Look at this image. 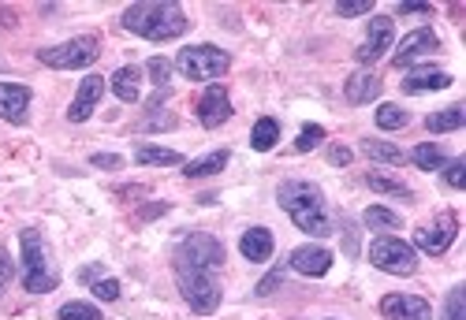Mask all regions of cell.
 Wrapping results in <instances>:
<instances>
[{
	"label": "cell",
	"mask_w": 466,
	"mask_h": 320,
	"mask_svg": "<svg viewBox=\"0 0 466 320\" xmlns=\"http://www.w3.org/2000/svg\"><path fill=\"white\" fill-rule=\"evenodd\" d=\"M56 316L60 320H101V309L90 302H67V305H60Z\"/></svg>",
	"instance_id": "29"
},
{
	"label": "cell",
	"mask_w": 466,
	"mask_h": 320,
	"mask_svg": "<svg viewBox=\"0 0 466 320\" xmlns=\"http://www.w3.org/2000/svg\"><path fill=\"white\" fill-rule=\"evenodd\" d=\"M466 124V108L462 105H448L441 112H433L430 119H425V127H430L433 135H448V131H459Z\"/></svg>",
	"instance_id": "20"
},
{
	"label": "cell",
	"mask_w": 466,
	"mask_h": 320,
	"mask_svg": "<svg viewBox=\"0 0 466 320\" xmlns=\"http://www.w3.org/2000/svg\"><path fill=\"white\" fill-rule=\"evenodd\" d=\"M273 231L268 227H250V231H243V238H239V254L247 257V261H254V265H261V261H268L273 257Z\"/></svg>",
	"instance_id": "17"
},
{
	"label": "cell",
	"mask_w": 466,
	"mask_h": 320,
	"mask_svg": "<svg viewBox=\"0 0 466 320\" xmlns=\"http://www.w3.org/2000/svg\"><path fill=\"white\" fill-rule=\"evenodd\" d=\"M108 86H112V94L120 97L124 105H135L142 97V71L138 67H120L108 78Z\"/></svg>",
	"instance_id": "19"
},
{
	"label": "cell",
	"mask_w": 466,
	"mask_h": 320,
	"mask_svg": "<svg viewBox=\"0 0 466 320\" xmlns=\"http://www.w3.org/2000/svg\"><path fill=\"white\" fill-rule=\"evenodd\" d=\"M101 56V42L94 34H83V37H71L64 45H53V49H42L37 60L46 67H56V71H75V67H90L94 60Z\"/></svg>",
	"instance_id": "6"
},
{
	"label": "cell",
	"mask_w": 466,
	"mask_h": 320,
	"mask_svg": "<svg viewBox=\"0 0 466 320\" xmlns=\"http://www.w3.org/2000/svg\"><path fill=\"white\" fill-rule=\"evenodd\" d=\"M430 12H433L430 5H407V0L400 5V15H430Z\"/></svg>",
	"instance_id": "40"
},
{
	"label": "cell",
	"mask_w": 466,
	"mask_h": 320,
	"mask_svg": "<svg viewBox=\"0 0 466 320\" xmlns=\"http://www.w3.org/2000/svg\"><path fill=\"white\" fill-rule=\"evenodd\" d=\"M224 265V246L213 235L194 231L172 254V268H176V284L179 295L187 298V305L194 313L209 316L220 305V284H217V268Z\"/></svg>",
	"instance_id": "1"
},
{
	"label": "cell",
	"mask_w": 466,
	"mask_h": 320,
	"mask_svg": "<svg viewBox=\"0 0 466 320\" xmlns=\"http://www.w3.org/2000/svg\"><path fill=\"white\" fill-rule=\"evenodd\" d=\"M26 108H30V90L19 83H0V115L8 124H26Z\"/></svg>",
	"instance_id": "14"
},
{
	"label": "cell",
	"mask_w": 466,
	"mask_h": 320,
	"mask_svg": "<svg viewBox=\"0 0 466 320\" xmlns=\"http://www.w3.org/2000/svg\"><path fill=\"white\" fill-rule=\"evenodd\" d=\"M90 165L94 168H108V172H120L124 168V156H116V153H94Z\"/></svg>",
	"instance_id": "37"
},
{
	"label": "cell",
	"mask_w": 466,
	"mask_h": 320,
	"mask_svg": "<svg viewBox=\"0 0 466 320\" xmlns=\"http://www.w3.org/2000/svg\"><path fill=\"white\" fill-rule=\"evenodd\" d=\"M105 83H108V78H101V75H86V78H83L79 94H75V101H71V108H67L71 124H86V119L94 115V108H97L101 97H105Z\"/></svg>",
	"instance_id": "11"
},
{
	"label": "cell",
	"mask_w": 466,
	"mask_h": 320,
	"mask_svg": "<svg viewBox=\"0 0 466 320\" xmlns=\"http://www.w3.org/2000/svg\"><path fill=\"white\" fill-rule=\"evenodd\" d=\"M343 97H347V105H370V101H377L380 97V78L370 75V71L351 75V78H347V86H343Z\"/></svg>",
	"instance_id": "18"
},
{
	"label": "cell",
	"mask_w": 466,
	"mask_h": 320,
	"mask_svg": "<svg viewBox=\"0 0 466 320\" xmlns=\"http://www.w3.org/2000/svg\"><path fill=\"white\" fill-rule=\"evenodd\" d=\"M392 34H396V23L388 19V15H373L370 19V34H366V42L359 45V64H373L388 53V45H392Z\"/></svg>",
	"instance_id": "12"
},
{
	"label": "cell",
	"mask_w": 466,
	"mask_h": 320,
	"mask_svg": "<svg viewBox=\"0 0 466 320\" xmlns=\"http://www.w3.org/2000/svg\"><path fill=\"white\" fill-rule=\"evenodd\" d=\"M146 71H149V78L157 83V90H168V75H172V64L165 60V56H153L149 64H146Z\"/></svg>",
	"instance_id": "32"
},
{
	"label": "cell",
	"mask_w": 466,
	"mask_h": 320,
	"mask_svg": "<svg viewBox=\"0 0 466 320\" xmlns=\"http://www.w3.org/2000/svg\"><path fill=\"white\" fill-rule=\"evenodd\" d=\"M318 142H325V127H321V124H306V127L299 131V138H295V149H299V153H309Z\"/></svg>",
	"instance_id": "31"
},
{
	"label": "cell",
	"mask_w": 466,
	"mask_h": 320,
	"mask_svg": "<svg viewBox=\"0 0 466 320\" xmlns=\"http://www.w3.org/2000/svg\"><path fill=\"white\" fill-rule=\"evenodd\" d=\"M410 160H414L421 172H441L448 165V153L441 145H433V142H421V145L410 149Z\"/></svg>",
	"instance_id": "22"
},
{
	"label": "cell",
	"mask_w": 466,
	"mask_h": 320,
	"mask_svg": "<svg viewBox=\"0 0 466 320\" xmlns=\"http://www.w3.org/2000/svg\"><path fill=\"white\" fill-rule=\"evenodd\" d=\"M336 12H339L343 19H355V15H370V12H373V0H339V5H336Z\"/></svg>",
	"instance_id": "34"
},
{
	"label": "cell",
	"mask_w": 466,
	"mask_h": 320,
	"mask_svg": "<svg viewBox=\"0 0 466 320\" xmlns=\"http://www.w3.org/2000/svg\"><path fill=\"white\" fill-rule=\"evenodd\" d=\"M329 160H332V165H351V149L332 145V149H329Z\"/></svg>",
	"instance_id": "39"
},
{
	"label": "cell",
	"mask_w": 466,
	"mask_h": 320,
	"mask_svg": "<svg viewBox=\"0 0 466 320\" xmlns=\"http://www.w3.org/2000/svg\"><path fill=\"white\" fill-rule=\"evenodd\" d=\"M370 261H373L380 272H388V275H414V268H418L414 246L403 243V238H396V235L373 238V243H370Z\"/></svg>",
	"instance_id": "7"
},
{
	"label": "cell",
	"mask_w": 466,
	"mask_h": 320,
	"mask_svg": "<svg viewBox=\"0 0 466 320\" xmlns=\"http://www.w3.org/2000/svg\"><path fill=\"white\" fill-rule=\"evenodd\" d=\"M101 272H105L101 265H90V268H83V272H79V279H83V284H90V279H97Z\"/></svg>",
	"instance_id": "41"
},
{
	"label": "cell",
	"mask_w": 466,
	"mask_h": 320,
	"mask_svg": "<svg viewBox=\"0 0 466 320\" xmlns=\"http://www.w3.org/2000/svg\"><path fill=\"white\" fill-rule=\"evenodd\" d=\"M280 209L295 220L299 231L314 235V238H325L332 235V216H329V205H325V194L314 186V183H302V179H291L280 186Z\"/></svg>",
	"instance_id": "2"
},
{
	"label": "cell",
	"mask_w": 466,
	"mask_h": 320,
	"mask_svg": "<svg viewBox=\"0 0 466 320\" xmlns=\"http://www.w3.org/2000/svg\"><path fill=\"white\" fill-rule=\"evenodd\" d=\"M366 227H373V231H400L403 227V220H400V213H392V209H384V205H373V209H366Z\"/></svg>",
	"instance_id": "26"
},
{
	"label": "cell",
	"mask_w": 466,
	"mask_h": 320,
	"mask_svg": "<svg viewBox=\"0 0 466 320\" xmlns=\"http://www.w3.org/2000/svg\"><path fill=\"white\" fill-rule=\"evenodd\" d=\"M228 168V149H217L209 156H198V160H190V165L183 168L187 179H206V175H217Z\"/></svg>",
	"instance_id": "21"
},
{
	"label": "cell",
	"mask_w": 466,
	"mask_h": 320,
	"mask_svg": "<svg viewBox=\"0 0 466 320\" xmlns=\"http://www.w3.org/2000/svg\"><path fill=\"white\" fill-rule=\"evenodd\" d=\"M430 53H441V37L430 30V26H421V30H410L403 42H400V53L392 56L396 67H410L418 60H425Z\"/></svg>",
	"instance_id": "10"
},
{
	"label": "cell",
	"mask_w": 466,
	"mask_h": 320,
	"mask_svg": "<svg viewBox=\"0 0 466 320\" xmlns=\"http://www.w3.org/2000/svg\"><path fill=\"white\" fill-rule=\"evenodd\" d=\"M228 115H231V97H228V86L220 83H209L206 94L198 97V124L206 131H217L220 124H228Z\"/></svg>",
	"instance_id": "9"
},
{
	"label": "cell",
	"mask_w": 466,
	"mask_h": 320,
	"mask_svg": "<svg viewBox=\"0 0 466 320\" xmlns=\"http://www.w3.org/2000/svg\"><path fill=\"white\" fill-rule=\"evenodd\" d=\"M441 172H444V183H448L451 190H462V186H466V160H448Z\"/></svg>",
	"instance_id": "33"
},
{
	"label": "cell",
	"mask_w": 466,
	"mask_h": 320,
	"mask_svg": "<svg viewBox=\"0 0 466 320\" xmlns=\"http://www.w3.org/2000/svg\"><path fill=\"white\" fill-rule=\"evenodd\" d=\"M12 279H15V261L8 257V250H0V295L8 291Z\"/></svg>",
	"instance_id": "36"
},
{
	"label": "cell",
	"mask_w": 466,
	"mask_h": 320,
	"mask_svg": "<svg viewBox=\"0 0 466 320\" xmlns=\"http://www.w3.org/2000/svg\"><path fill=\"white\" fill-rule=\"evenodd\" d=\"M366 186L377 190V194H388V197H410V186H407V183L388 179V175H380V172H370V175H366Z\"/></svg>",
	"instance_id": "27"
},
{
	"label": "cell",
	"mask_w": 466,
	"mask_h": 320,
	"mask_svg": "<svg viewBox=\"0 0 466 320\" xmlns=\"http://www.w3.org/2000/svg\"><path fill=\"white\" fill-rule=\"evenodd\" d=\"M380 313L388 320H433V305L418 295H384Z\"/></svg>",
	"instance_id": "13"
},
{
	"label": "cell",
	"mask_w": 466,
	"mask_h": 320,
	"mask_svg": "<svg viewBox=\"0 0 466 320\" xmlns=\"http://www.w3.org/2000/svg\"><path fill=\"white\" fill-rule=\"evenodd\" d=\"M455 235H459V220H455L451 213H441L433 224H425V227L414 235V243H418V250H425L430 257H441V254H448V246L455 243Z\"/></svg>",
	"instance_id": "8"
},
{
	"label": "cell",
	"mask_w": 466,
	"mask_h": 320,
	"mask_svg": "<svg viewBox=\"0 0 466 320\" xmlns=\"http://www.w3.org/2000/svg\"><path fill=\"white\" fill-rule=\"evenodd\" d=\"M448 86H451V75L437 67H418V71H407L403 78V94H437Z\"/></svg>",
	"instance_id": "15"
},
{
	"label": "cell",
	"mask_w": 466,
	"mask_h": 320,
	"mask_svg": "<svg viewBox=\"0 0 466 320\" xmlns=\"http://www.w3.org/2000/svg\"><path fill=\"white\" fill-rule=\"evenodd\" d=\"M228 53L217 49V45H190L176 56V67L179 75H187L190 83H213V78H220L228 71Z\"/></svg>",
	"instance_id": "5"
},
{
	"label": "cell",
	"mask_w": 466,
	"mask_h": 320,
	"mask_svg": "<svg viewBox=\"0 0 466 320\" xmlns=\"http://www.w3.org/2000/svg\"><path fill=\"white\" fill-rule=\"evenodd\" d=\"M441 320H466V291H462V287H451V291H448Z\"/></svg>",
	"instance_id": "30"
},
{
	"label": "cell",
	"mask_w": 466,
	"mask_h": 320,
	"mask_svg": "<svg viewBox=\"0 0 466 320\" xmlns=\"http://www.w3.org/2000/svg\"><path fill=\"white\" fill-rule=\"evenodd\" d=\"M124 26L146 42H172V37L187 34V15L172 0H146V5H131L124 12Z\"/></svg>",
	"instance_id": "3"
},
{
	"label": "cell",
	"mask_w": 466,
	"mask_h": 320,
	"mask_svg": "<svg viewBox=\"0 0 466 320\" xmlns=\"http://www.w3.org/2000/svg\"><path fill=\"white\" fill-rule=\"evenodd\" d=\"M362 153H366L370 160H380V165H403V160H407V153H403V149L388 145V142H377V138L362 142Z\"/></svg>",
	"instance_id": "25"
},
{
	"label": "cell",
	"mask_w": 466,
	"mask_h": 320,
	"mask_svg": "<svg viewBox=\"0 0 466 320\" xmlns=\"http://www.w3.org/2000/svg\"><path fill=\"white\" fill-rule=\"evenodd\" d=\"M138 165H157V168H172V165H183V156L176 149H161V145H138L135 153Z\"/></svg>",
	"instance_id": "24"
},
{
	"label": "cell",
	"mask_w": 466,
	"mask_h": 320,
	"mask_svg": "<svg viewBox=\"0 0 466 320\" xmlns=\"http://www.w3.org/2000/svg\"><path fill=\"white\" fill-rule=\"evenodd\" d=\"M19 250H23V287L30 295H49L56 287V272L49 265V246L42 231H19Z\"/></svg>",
	"instance_id": "4"
},
{
	"label": "cell",
	"mask_w": 466,
	"mask_h": 320,
	"mask_svg": "<svg viewBox=\"0 0 466 320\" xmlns=\"http://www.w3.org/2000/svg\"><path fill=\"white\" fill-rule=\"evenodd\" d=\"M94 298L97 302H116V298H120V279H97V284H94Z\"/></svg>",
	"instance_id": "35"
},
{
	"label": "cell",
	"mask_w": 466,
	"mask_h": 320,
	"mask_svg": "<svg viewBox=\"0 0 466 320\" xmlns=\"http://www.w3.org/2000/svg\"><path fill=\"white\" fill-rule=\"evenodd\" d=\"M373 115H377V127H380V131H400V127L410 124V115H407L400 105H380Z\"/></svg>",
	"instance_id": "28"
},
{
	"label": "cell",
	"mask_w": 466,
	"mask_h": 320,
	"mask_svg": "<svg viewBox=\"0 0 466 320\" xmlns=\"http://www.w3.org/2000/svg\"><path fill=\"white\" fill-rule=\"evenodd\" d=\"M280 284H284V265H280L277 272H268V275L261 279V284H258V295H273Z\"/></svg>",
	"instance_id": "38"
},
{
	"label": "cell",
	"mask_w": 466,
	"mask_h": 320,
	"mask_svg": "<svg viewBox=\"0 0 466 320\" xmlns=\"http://www.w3.org/2000/svg\"><path fill=\"white\" fill-rule=\"evenodd\" d=\"M277 142H280V124H277V119H273V115H261V119H258V124H254L250 145H254L258 153H268V149H273Z\"/></svg>",
	"instance_id": "23"
},
{
	"label": "cell",
	"mask_w": 466,
	"mask_h": 320,
	"mask_svg": "<svg viewBox=\"0 0 466 320\" xmlns=\"http://www.w3.org/2000/svg\"><path fill=\"white\" fill-rule=\"evenodd\" d=\"M291 268L302 275H325L332 268V250L325 246H299L291 250Z\"/></svg>",
	"instance_id": "16"
}]
</instances>
